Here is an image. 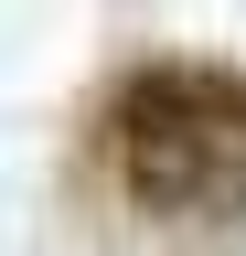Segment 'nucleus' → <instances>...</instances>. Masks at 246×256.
<instances>
[{
  "instance_id": "1",
  "label": "nucleus",
  "mask_w": 246,
  "mask_h": 256,
  "mask_svg": "<svg viewBox=\"0 0 246 256\" xmlns=\"http://www.w3.org/2000/svg\"><path fill=\"white\" fill-rule=\"evenodd\" d=\"M97 160L107 192L139 224H246V64L150 54L118 64L97 96Z\"/></svg>"
}]
</instances>
